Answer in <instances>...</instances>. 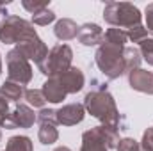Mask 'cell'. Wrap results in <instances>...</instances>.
<instances>
[{
	"label": "cell",
	"mask_w": 153,
	"mask_h": 151,
	"mask_svg": "<svg viewBox=\"0 0 153 151\" xmlns=\"http://www.w3.org/2000/svg\"><path fill=\"white\" fill-rule=\"evenodd\" d=\"M57 112V123L62 126H75L78 123L84 121L85 109L82 103H68L64 107H61Z\"/></svg>",
	"instance_id": "9c48e42d"
},
{
	"label": "cell",
	"mask_w": 153,
	"mask_h": 151,
	"mask_svg": "<svg viewBox=\"0 0 153 151\" xmlns=\"http://www.w3.org/2000/svg\"><path fill=\"white\" fill-rule=\"evenodd\" d=\"M84 109L93 117H96L102 124L123 130L121 128V114L117 110L114 96L109 91H93L91 89L84 98Z\"/></svg>",
	"instance_id": "6da1fadb"
},
{
	"label": "cell",
	"mask_w": 153,
	"mask_h": 151,
	"mask_svg": "<svg viewBox=\"0 0 153 151\" xmlns=\"http://www.w3.org/2000/svg\"><path fill=\"white\" fill-rule=\"evenodd\" d=\"M117 151H141V144L135 141V139H130V137H125L119 141L117 144Z\"/></svg>",
	"instance_id": "484cf974"
},
{
	"label": "cell",
	"mask_w": 153,
	"mask_h": 151,
	"mask_svg": "<svg viewBox=\"0 0 153 151\" xmlns=\"http://www.w3.org/2000/svg\"><path fill=\"white\" fill-rule=\"evenodd\" d=\"M126 36H128V41L139 43V44H141L144 39L148 38V30H146V27L141 23V25H135V27L128 29V30H126Z\"/></svg>",
	"instance_id": "7402d4cb"
},
{
	"label": "cell",
	"mask_w": 153,
	"mask_h": 151,
	"mask_svg": "<svg viewBox=\"0 0 153 151\" xmlns=\"http://www.w3.org/2000/svg\"><path fill=\"white\" fill-rule=\"evenodd\" d=\"M59 80H61V84L68 94H75L78 91H82L84 84H85V76L82 73V70L73 68V66L68 71H64L62 75H59Z\"/></svg>",
	"instance_id": "7c38bea8"
},
{
	"label": "cell",
	"mask_w": 153,
	"mask_h": 151,
	"mask_svg": "<svg viewBox=\"0 0 153 151\" xmlns=\"http://www.w3.org/2000/svg\"><path fill=\"white\" fill-rule=\"evenodd\" d=\"M125 48H126L125 44L102 41V44L98 46V50L94 53V62H96L98 70L109 80H117L119 76H123L126 73L125 57H123Z\"/></svg>",
	"instance_id": "7a4b0ae2"
},
{
	"label": "cell",
	"mask_w": 153,
	"mask_h": 151,
	"mask_svg": "<svg viewBox=\"0 0 153 151\" xmlns=\"http://www.w3.org/2000/svg\"><path fill=\"white\" fill-rule=\"evenodd\" d=\"M80 151H109L100 126H94V128H91V130L82 133Z\"/></svg>",
	"instance_id": "8fae6325"
},
{
	"label": "cell",
	"mask_w": 153,
	"mask_h": 151,
	"mask_svg": "<svg viewBox=\"0 0 153 151\" xmlns=\"http://www.w3.org/2000/svg\"><path fill=\"white\" fill-rule=\"evenodd\" d=\"M25 100H27L29 107H34V109H45V103H46V98L41 89H27Z\"/></svg>",
	"instance_id": "ffe728a7"
},
{
	"label": "cell",
	"mask_w": 153,
	"mask_h": 151,
	"mask_svg": "<svg viewBox=\"0 0 153 151\" xmlns=\"http://www.w3.org/2000/svg\"><path fill=\"white\" fill-rule=\"evenodd\" d=\"M71 61H73V50L68 44L61 43V44H55L48 52L46 59L41 64H38V68L39 71L48 78L50 76H59L71 68Z\"/></svg>",
	"instance_id": "277c9868"
},
{
	"label": "cell",
	"mask_w": 153,
	"mask_h": 151,
	"mask_svg": "<svg viewBox=\"0 0 153 151\" xmlns=\"http://www.w3.org/2000/svg\"><path fill=\"white\" fill-rule=\"evenodd\" d=\"M34 32H36V29L30 21H27L20 16H14V14L4 18L0 23V41L4 44H18L20 41H23L27 36H30Z\"/></svg>",
	"instance_id": "5b68a950"
},
{
	"label": "cell",
	"mask_w": 153,
	"mask_h": 151,
	"mask_svg": "<svg viewBox=\"0 0 153 151\" xmlns=\"http://www.w3.org/2000/svg\"><path fill=\"white\" fill-rule=\"evenodd\" d=\"M123 57H125L126 73H130V71H134V70H139V64H141V61H143L139 48H135V46H126Z\"/></svg>",
	"instance_id": "ac0fdd59"
},
{
	"label": "cell",
	"mask_w": 153,
	"mask_h": 151,
	"mask_svg": "<svg viewBox=\"0 0 153 151\" xmlns=\"http://www.w3.org/2000/svg\"><path fill=\"white\" fill-rule=\"evenodd\" d=\"M14 48H18L29 61H34L36 64H41L46 55H48V46L45 44V41L38 36V32L27 36L23 41H20L18 44H14Z\"/></svg>",
	"instance_id": "52a82bcc"
},
{
	"label": "cell",
	"mask_w": 153,
	"mask_h": 151,
	"mask_svg": "<svg viewBox=\"0 0 153 151\" xmlns=\"http://www.w3.org/2000/svg\"><path fill=\"white\" fill-rule=\"evenodd\" d=\"M103 20L111 27L126 32L128 29L143 23V14L139 7L130 2H107L103 7Z\"/></svg>",
	"instance_id": "3957f363"
},
{
	"label": "cell",
	"mask_w": 153,
	"mask_h": 151,
	"mask_svg": "<svg viewBox=\"0 0 153 151\" xmlns=\"http://www.w3.org/2000/svg\"><path fill=\"white\" fill-rule=\"evenodd\" d=\"M0 23H2V21H0Z\"/></svg>",
	"instance_id": "d6a6232c"
},
{
	"label": "cell",
	"mask_w": 153,
	"mask_h": 151,
	"mask_svg": "<svg viewBox=\"0 0 153 151\" xmlns=\"http://www.w3.org/2000/svg\"><path fill=\"white\" fill-rule=\"evenodd\" d=\"M52 21H55V13L52 9H48V7L46 9H41V11L32 14V23H36L39 27H45V25H48Z\"/></svg>",
	"instance_id": "44dd1931"
},
{
	"label": "cell",
	"mask_w": 153,
	"mask_h": 151,
	"mask_svg": "<svg viewBox=\"0 0 153 151\" xmlns=\"http://www.w3.org/2000/svg\"><path fill=\"white\" fill-rule=\"evenodd\" d=\"M144 18H146V30L152 34V38H153V2L146 5V9H144Z\"/></svg>",
	"instance_id": "83f0119b"
},
{
	"label": "cell",
	"mask_w": 153,
	"mask_h": 151,
	"mask_svg": "<svg viewBox=\"0 0 153 151\" xmlns=\"http://www.w3.org/2000/svg\"><path fill=\"white\" fill-rule=\"evenodd\" d=\"M9 105H7V100H4L2 96H0V128H4L5 126V123H7V119H9Z\"/></svg>",
	"instance_id": "4316f807"
},
{
	"label": "cell",
	"mask_w": 153,
	"mask_h": 151,
	"mask_svg": "<svg viewBox=\"0 0 153 151\" xmlns=\"http://www.w3.org/2000/svg\"><path fill=\"white\" fill-rule=\"evenodd\" d=\"M5 14H7V9H5V5L0 2V21H2V18H7Z\"/></svg>",
	"instance_id": "f1b7e54d"
},
{
	"label": "cell",
	"mask_w": 153,
	"mask_h": 151,
	"mask_svg": "<svg viewBox=\"0 0 153 151\" xmlns=\"http://www.w3.org/2000/svg\"><path fill=\"white\" fill-rule=\"evenodd\" d=\"M139 52H141V57L153 66V38H146L141 44H139Z\"/></svg>",
	"instance_id": "603a6c76"
},
{
	"label": "cell",
	"mask_w": 153,
	"mask_h": 151,
	"mask_svg": "<svg viewBox=\"0 0 153 151\" xmlns=\"http://www.w3.org/2000/svg\"><path fill=\"white\" fill-rule=\"evenodd\" d=\"M22 5H23L25 11H29L30 14H34V13H38L41 9H46L48 2H45V0H23Z\"/></svg>",
	"instance_id": "d4e9b609"
},
{
	"label": "cell",
	"mask_w": 153,
	"mask_h": 151,
	"mask_svg": "<svg viewBox=\"0 0 153 151\" xmlns=\"http://www.w3.org/2000/svg\"><path fill=\"white\" fill-rule=\"evenodd\" d=\"M36 121H38V115L34 114V110H32L29 105L20 103V105H16V109L11 112V115H9V119H7V123H5L4 128H7V130H14V128H30V126H34Z\"/></svg>",
	"instance_id": "ba28073f"
},
{
	"label": "cell",
	"mask_w": 153,
	"mask_h": 151,
	"mask_svg": "<svg viewBox=\"0 0 153 151\" xmlns=\"http://www.w3.org/2000/svg\"><path fill=\"white\" fill-rule=\"evenodd\" d=\"M25 91H27L25 85L11 82V80H5L0 85V96L7 101H20L22 98H25Z\"/></svg>",
	"instance_id": "2e32d148"
},
{
	"label": "cell",
	"mask_w": 153,
	"mask_h": 151,
	"mask_svg": "<svg viewBox=\"0 0 153 151\" xmlns=\"http://www.w3.org/2000/svg\"><path fill=\"white\" fill-rule=\"evenodd\" d=\"M32 150H34L32 141L27 135H14L7 141L4 151H32Z\"/></svg>",
	"instance_id": "e0dca14e"
},
{
	"label": "cell",
	"mask_w": 153,
	"mask_h": 151,
	"mask_svg": "<svg viewBox=\"0 0 153 151\" xmlns=\"http://www.w3.org/2000/svg\"><path fill=\"white\" fill-rule=\"evenodd\" d=\"M41 91H43L46 101H50V103H61V101H64L66 96H68V93L64 91V87H62V84H61V80H59V76H50V78H46V82L43 84V89H41Z\"/></svg>",
	"instance_id": "5bb4252c"
},
{
	"label": "cell",
	"mask_w": 153,
	"mask_h": 151,
	"mask_svg": "<svg viewBox=\"0 0 153 151\" xmlns=\"http://www.w3.org/2000/svg\"><path fill=\"white\" fill-rule=\"evenodd\" d=\"M5 62H7V76L11 82L27 85L32 80V66L29 62V59L18 50L13 48L7 52L5 55Z\"/></svg>",
	"instance_id": "8992f818"
},
{
	"label": "cell",
	"mask_w": 153,
	"mask_h": 151,
	"mask_svg": "<svg viewBox=\"0 0 153 151\" xmlns=\"http://www.w3.org/2000/svg\"><path fill=\"white\" fill-rule=\"evenodd\" d=\"M0 142H2V132H0Z\"/></svg>",
	"instance_id": "1f68e13d"
},
{
	"label": "cell",
	"mask_w": 153,
	"mask_h": 151,
	"mask_svg": "<svg viewBox=\"0 0 153 151\" xmlns=\"http://www.w3.org/2000/svg\"><path fill=\"white\" fill-rule=\"evenodd\" d=\"M38 139H39L41 144L50 146V144H53V142L59 141V132H57V128L52 126V124H39Z\"/></svg>",
	"instance_id": "d6986e66"
},
{
	"label": "cell",
	"mask_w": 153,
	"mask_h": 151,
	"mask_svg": "<svg viewBox=\"0 0 153 151\" xmlns=\"http://www.w3.org/2000/svg\"><path fill=\"white\" fill-rule=\"evenodd\" d=\"M0 75H2V57H0Z\"/></svg>",
	"instance_id": "4dcf8cb0"
},
{
	"label": "cell",
	"mask_w": 153,
	"mask_h": 151,
	"mask_svg": "<svg viewBox=\"0 0 153 151\" xmlns=\"http://www.w3.org/2000/svg\"><path fill=\"white\" fill-rule=\"evenodd\" d=\"M128 85L134 91H139V93L153 96V71L141 70V68L130 71L128 73Z\"/></svg>",
	"instance_id": "30bf717a"
},
{
	"label": "cell",
	"mask_w": 153,
	"mask_h": 151,
	"mask_svg": "<svg viewBox=\"0 0 153 151\" xmlns=\"http://www.w3.org/2000/svg\"><path fill=\"white\" fill-rule=\"evenodd\" d=\"M53 151H71V150H70L68 146H57V148H55Z\"/></svg>",
	"instance_id": "f546056e"
},
{
	"label": "cell",
	"mask_w": 153,
	"mask_h": 151,
	"mask_svg": "<svg viewBox=\"0 0 153 151\" xmlns=\"http://www.w3.org/2000/svg\"><path fill=\"white\" fill-rule=\"evenodd\" d=\"M38 123L39 124H52V126H57V112L52 110V109H41L38 114Z\"/></svg>",
	"instance_id": "cb8c5ba5"
},
{
	"label": "cell",
	"mask_w": 153,
	"mask_h": 151,
	"mask_svg": "<svg viewBox=\"0 0 153 151\" xmlns=\"http://www.w3.org/2000/svg\"><path fill=\"white\" fill-rule=\"evenodd\" d=\"M76 39H78L84 46L102 44V41H103V29H102L98 23H84L82 27H78Z\"/></svg>",
	"instance_id": "4fadbf2b"
},
{
	"label": "cell",
	"mask_w": 153,
	"mask_h": 151,
	"mask_svg": "<svg viewBox=\"0 0 153 151\" xmlns=\"http://www.w3.org/2000/svg\"><path fill=\"white\" fill-rule=\"evenodd\" d=\"M53 34H55V38L59 39V41H71L78 34V25L71 18H62V20H59L55 23Z\"/></svg>",
	"instance_id": "9a60e30c"
}]
</instances>
